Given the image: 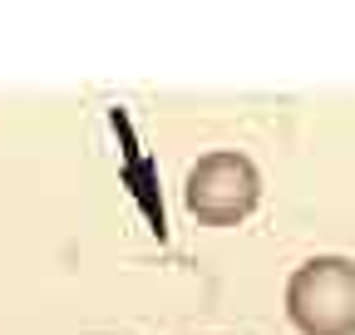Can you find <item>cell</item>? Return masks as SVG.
I'll list each match as a JSON object with an SVG mask.
<instances>
[{"label": "cell", "instance_id": "cell-1", "mask_svg": "<svg viewBox=\"0 0 355 335\" xmlns=\"http://www.w3.org/2000/svg\"><path fill=\"white\" fill-rule=\"evenodd\" d=\"M257 202H261V173L247 153L217 148L188 168L183 207L198 217V227H237L257 212Z\"/></svg>", "mask_w": 355, "mask_h": 335}, {"label": "cell", "instance_id": "cell-2", "mask_svg": "<svg viewBox=\"0 0 355 335\" xmlns=\"http://www.w3.org/2000/svg\"><path fill=\"white\" fill-rule=\"evenodd\" d=\"M286 316L301 335H355V262L311 257L286 281Z\"/></svg>", "mask_w": 355, "mask_h": 335}]
</instances>
